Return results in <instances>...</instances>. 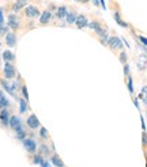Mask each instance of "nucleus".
Returning a JSON list of instances; mask_svg holds the SVG:
<instances>
[{"label":"nucleus","instance_id":"f257e3e1","mask_svg":"<svg viewBox=\"0 0 147 167\" xmlns=\"http://www.w3.org/2000/svg\"><path fill=\"white\" fill-rule=\"evenodd\" d=\"M106 45H108L110 49H121V46H122L121 39L118 38V37H110V38H108Z\"/></svg>","mask_w":147,"mask_h":167},{"label":"nucleus","instance_id":"f03ea898","mask_svg":"<svg viewBox=\"0 0 147 167\" xmlns=\"http://www.w3.org/2000/svg\"><path fill=\"white\" fill-rule=\"evenodd\" d=\"M4 76L7 79H12L15 76V68L12 64H10V61H7L6 65H4Z\"/></svg>","mask_w":147,"mask_h":167},{"label":"nucleus","instance_id":"7ed1b4c3","mask_svg":"<svg viewBox=\"0 0 147 167\" xmlns=\"http://www.w3.org/2000/svg\"><path fill=\"white\" fill-rule=\"evenodd\" d=\"M8 27H11L12 30H18L19 29V19L16 15L14 14L8 15Z\"/></svg>","mask_w":147,"mask_h":167},{"label":"nucleus","instance_id":"20e7f679","mask_svg":"<svg viewBox=\"0 0 147 167\" xmlns=\"http://www.w3.org/2000/svg\"><path fill=\"white\" fill-rule=\"evenodd\" d=\"M75 24H76V27H78V29H84L86 26H89V20H87V18H86V16H84L83 14H80V15H78V16H76Z\"/></svg>","mask_w":147,"mask_h":167},{"label":"nucleus","instance_id":"39448f33","mask_svg":"<svg viewBox=\"0 0 147 167\" xmlns=\"http://www.w3.org/2000/svg\"><path fill=\"white\" fill-rule=\"evenodd\" d=\"M24 14H26V16H29V18H35V16L40 15V11L35 6H26Z\"/></svg>","mask_w":147,"mask_h":167},{"label":"nucleus","instance_id":"423d86ee","mask_svg":"<svg viewBox=\"0 0 147 167\" xmlns=\"http://www.w3.org/2000/svg\"><path fill=\"white\" fill-rule=\"evenodd\" d=\"M23 145H24V148H26L29 152H34L35 148H37L35 141L31 140V138H23Z\"/></svg>","mask_w":147,"mask_h":167},{"label":"nucleus","instance_id":"0eeeda50","mask_svg":"<svg viewBox=\"0 0 147 167\" xmlns=\"http://www.w3.org/2000/svg\"><path fill=\"white\" fill-rule=\"evenodd\" d=\"M27 125L30 126L31 129H37V128H40V121H38V118H37L35 114H31V116L27 118Z\"/></svg>","mask_w":147,"mask_h":167},{"label":"nucleus","instance_id":"6e6552de","mask_svg":"<svg viewBox=\"0 0 147 167\" xmlns=\"http://www.w3.org/2000/svg\"><path fill=\"white\" fill-rule=\"evenodd\" d=\"M51 18H52L51 11H49V10H45L42 14H41V16H40V23H41V24H46L49 20H51Z\"/></svg>","mask_w":147,"mask_h":167},{"label":"nucleus","instance_id":"1a4fd4ad","mask_svg":"<svg viewBox=\"0 0 147 167\" xmlns=\"http://www.w3.org/2000/svg\"><path fill=\"white\" fill-rule=\"evenodd\" d=\"M6 44L11 48L16 45V35L14 34V33H8V34L6 35Z\"/></svg>","mask_w":147,"mask_h":167},{"label":"nucleus","instance_id":"9d476101","mask_svg":"<svg viewBox=\"0 0 147 167\" xmlns=\"http://www.w3.org/2000/svg\"><path fill=\"white\" fill-rule=\"evenodd\" d=\"M8 124H10V126L14 130H18L19 128H22V126H20V120L16 116H14V117H11L10 118V122H8Z\"/></svg>","mask_w":147,"mask_h":167},{"label":"nucleus","instance_id":"9b49d317","mask_svg":"<svg viewBox=\"0 0 147 167\" xmlns=\"http://www.w3.org/2000/svg\"><path fill=\"white\" fill-rule=\"evenodd\" d=\"M26 6H27V0H16V2L12 4V11L18 12L20 8H23V7H26Z\"/></svg>","mask_w":147,"mask_h":167},{"label":"nucleus","instance_id":"f8f14e48","mask_svg":"<svg viewBox=\"0 0 147 167\" xmlns=\"http://www.w3.org/2000/svg\"><path fill=\"white\" fill-rule=\"evenodd\" d=\"M146 67H147V57L146 55H140L138 59V68L142 71V69H146Z\"/></svg>","mask_w":147,"mask_h":167},{"label":"nucleus","instance_id":"ddd939ff","mask_svg":"<svg viewBox=\"0 0 147 167\" xmlns=\"http://www.w3.org/2000/svg\"><path fill=\"white\" fill-rule=\"evenodd\" d=\"M67 14H68L67 7H59V8H57V12H56V16L59 19H63V18L67 16Z\"/></svg>","mask_w":147,"mask_h":167},{"label":"nucleus","instance_id":"4468645a","mask_svg":"<svg viewBox=\"0 0 147 167\" xmlns=\"http://www.w3.org/2000/svg\"><path fill=\"white\" fill-rule=\"evenodd\" d=\"M0 120H2V122L4 125H7L8 122H10V120H8V112L7 109H3L2 112H0Z\"/></svg>","mask_w":147,"mask_h":167},{"label":"nucleus","instance_id":"2eb2a0df","mask_svg":"<svg viewBox=\"0 0 147 167\" xmlns=\"http://www.w3.org/2000/svg\"><path fill=\"white\" fill-rule=\"evenodd\" d=\"M52 163L55 164L56 167H63L64 166V163H63V160L59 158V155H53L52 156Z\"/></svg>","mask_w":147,"mask_h":167},{"label":"nucleus","instance_id":"dca6fc26","mask_svg":"<svg viewBox=\"0 0 147 167\" xmlns=\"http://www.w3.org/2000/svg\"><path fill=\"white\" fill-rule=\"evenodd\" d=\"M76 14L75 12H72V11H68V14H67V16H65V18H67V22L69 23V24H72V23H75V20H76Z\"/></svg>","mask_w":147,"mask_h":167},{"label":"nucleus","instance_id":"f3484780","mask_svg":"<svg viewBox=\"0 0 147 167\" xmlns=\"http://www.w3.org/2000/svg\"><path fill=\"white\" fill-rule=\"evenodd\" d=\"M3 59L6 60V61H12L15 59V56H14V53L12 52H10V50H6L3 53Z\"/></svg>","mask_w":147,"mask_h":167},{"label":"nucleus","instance_id":"a211bd4d","mask_svg":"<svg viewBox=\"0 0 147 167\" xmlns=\"http://www.w3.org/2000/svg\"><path fill=\"white\" fill-rule=\"evenodd\" d=\"M114 19H116V22H117V24H120V26H122V27H128V24H127L124 20H122L121 18H120V15H118V12H114Z\"/></svg>","mask_w":147,"mask_h":167},{"label":"nucleus","instance_id":"6ab92c4d","mask_svg":"<svg viewBox=\"0 0 147 167\" xmlns=\"http://www.w3.org/2000/svg\"><path fill=\"white\" fill-rule=\"evenodd\" d=\"M140 99H142V101L147 105V86H144V87L142 88V92H140Z\"/></svg>","mask_w":147,"mask_h":167},{"label":"nucleus","instance_id":"aec40b11","mask_svg":"<svg viewBox=\"0 0 147 167\" xmlns=\"http://www.w3.org/2000/svg\"><path fill=\"white\" fill-rule=\"evenodd\" d=\"M19 107H20V113H24L27 110V103L26 99H19Z\"/></svg>","mask_w":147,"mask_h":167},{"label":"nucleus","instance_id":"412c9836","mask_svg":"<svg viewBox=\"0 0 147 167\" xmlns=\"http://www.w3.org/2000/svg\"><path fill=\"white\" fill-rule=\"evenodd\" d=\"M0 106H2V107H7L8 106V101L6 99V97L3 95L2 91H0Z\"/></svg>","mask_w":147,"mask_h":167},{"label":"nucleus","instance_id":"4be33fe9","mask_svg":"<svg viewBox=\"0 0 147 167\" xmlns=\"http://www.w3.org/2000/svg\"><path fill=\"white\" fill-rule=\"evenodd\" d=\"M89 26H90V29H93V30H95V33H97V31L101 29V24L98 23V22H95V20H94V22H90V23H89Z\"/></svg>","mask_w":147,"mask_h":167},{"label":"nucleus","instance_id":"5701e85b","mask_svg":"<svg viewBox=\"0 0 147 167\" xmlns=\"http://www.w3.org/2000/svg\"><path fill=\"white\" fill-rule=\"evenodd\" d=\"M7 33H8V26L0 24V35H7Z\"/></svg>","mask_w":147,"mask_h":167},{"label":"nucleus","instance_id":"b1692460","mask_svg":"<svg viewBox=\"0 0 147 167\" xmlns=\"http://www.w3.org/2000/svg\"><path fill=\"white\" fill-rule=\"evenodd\" d=\"M40 154H42V155H49V148L45 144H42L40 147Z\"/></svg>","mask_w":147,"mask_h":167},{"label":"nucleus","instance_id":"393cba45","mask_svg":"<svg viewBox=\"0 0 147 167\" xmlns=\"http://www.w3.org/2000/svg\"><path fill=\"white\" fill-rule=\"evenodd\" d=\"M16 137L20 138V140H23V138H24V130L22 128H19L18 130H16Z\"/></svg>","mask_w":147,"mask_h":167},{"label":"nucleus","instance_id":"a878e982","mask_svg":"<svg viewBox=\"0 0 147 167\" xmlns=\"http://www.w3.org/2000/svg\"><path fill=\"white\" fill-rule=\"evenodd\" d=\"M22 94H23V99L29 101V92H27V87H26V86H23V87H22Z\"/></svg>","mask_w":147,"mask_h":167},{"label":"nucleus","instance_id":"bb28decb","mask_svg":"<svg viewBox=\"0 0 147 167\" xmlns=\"http://www.w3.org/2000/svg\"><path fill=\"white\" fill-rule=\"evenodd\" d=\"M40 136L42 137V138H48V132H46V129H45V128H41V130H40Z\"/></svg>","mask_w":147,"mask_h":167},{"label":"nucleus","instance_id":"cd10ccee","mask_svg":"<svg viewBox=\"0 0 147 167\" xmlns=\"http://www.w3.org/2000/svg\"><path fill=\"white\" fill-rule=\"evenodd\" d=\"M120 61L125 64V61H127V53H125V52H121V53H120Z\"/></svg>","mask_w":147,"mask_h":167},{"label":"nucleus","instance_id":"c85d7f7f","mask_svg":"<svg viewBox=\"0 0 147 167\" xmlns=\"http://www.w3.org/2000/svg\"><path fill=\"white\" fill-rule=\"evenodd\" d=\"M128 90H129V92H133V84H132V79L131 77H128Z\"/></svg>","mask_w":147,"mask_h":167},{"label":"nucleus","instance_id":"c756f323","mask_svg":"<svg viewBox=\"0 0 147 167\" xmlns=\"http://www.w3.org/2000/svg\"><path fill=\"white\" fill-rule=\"evenodd\" d=\"M34 163L35 164H41V163H42V158H41L40 155L38 156H34Z\"/></svg>","mask_w":147,"mask_h":167},{"label":"nucleus","instance_id":"7c9ffc66","mask_svg":"<svg viewBox=\"0 0 147 167\" xmlns=\"http://www.w3.org/2000/svg\"><path fill=\"white\" fill-rule=\"evenodd\" d=\"M142 143H143V145H147V133L146 132H143V136H142Z\"/></svg>","mask_w":147,"mask_h":167},{"label":"nucleus","instance_id":"2f4dec72","mask_svg":"<svg viewBox=\"0 0 147 167\" xmlns=\"http://www.w3.org/2000/svg\"><path fill=\"white\" fill-rule=\"evenodd\" d=\"M139 39L142 41V44H143V45H146V46H147V38H146V37L140 35V37H139Z\"/></svg>","mask_w":147,"mask_h":167},{"label":"nucleus","instance_id":"473e14b6","mask_svg":"<svg viewBox=\"0 0 147 167\" xmlns=\"http://www.w3.org/2000/svg\"><path fill=\"white\" fill-rule=\"evenodd\" d=\"M3 22H4V18H3V10L0 8V24H3Z\"/></svg>","mask_w":147,"mask_h":167},{"label":"nucleus","instance_id":"72a5a7b5","mask_svg":"<svg viewBox=\"0 0 147 167\" xmlns=\"http://www.w3.org/2000/svg\"><path fill=\"white\" fill-rule=\"evenodd\" d=\"M128 72H129V67H128V64H125L124 65V73H125V75H128Z\"/></svg>","mask_w":147,"mask_h":167},{"label":"nucleus","instance_id":"f704fd0d","mask_svg":"<svg viewBox=\"0 0 147 167\" xmlns=\"http://www.w3.org/2000/svg\"><path fill=\"white\" fill-rule=\"evenodd\" d=\"M93 4H94V6H95V7H98V6H100V0H93Z\"/></svg>","mask_w":147,"mask_h":167},{"label":"nucleus","instance_id":"c9c22d12","mask_svg":"<svg viewBox=\"0 0 147 167\" xmlns=\"http://www.w3.org/2000/svg\"><path fill=\"white\" fill-rule=\"evenodd\" d=\"M41 166H42V167H49L48 162H44V160H42V163H41Z\"/></svg>","mask_w":147,"mask_h":167},{"label":"nucleus","instance_id":"e433bc0d","mask_svg":"<svg viewBox=\"0 0 147 167\" xmlns=\"http://www.w3.org/2000/svg\"><path fill=\"white\" fill-rule=\"evenodd\" d=\"M76 2H79V3H87L89 0H76Z\"/></svg>","mask_w":147,"mask_h":167}]
</instances>
